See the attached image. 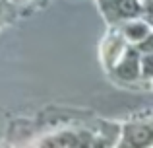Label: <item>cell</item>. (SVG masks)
Masks as SVG:
<instances>
[{"label":"cell","instance_id":"obj_1","mask_svg":"<svg viewBox=\"0 0 153 148\" xmlns=\"http://www.w3.org/2000/svg\"><path fill=\"white\" fill-rule=\"evenodd\" d=\"M103 10L108 22H116L124 18H134L140 12H143V8L136 0H105Z\"/></svg>","mask_w":153,"mask_h":148},{"label":"cell","instance_id":"obj_5","mask_svg":"<svg viewBox=\"0 0 153 148\" xmlns=\"http://www.w3.org/2000/svg\"><path fill=\"white\" fill-rule=\"evenodd\" d=\"M143 74H153V53L143 59Z\"/></svg>","mask_w":153,"mask_h":148},{"label":"cell","instance_id":"obj_4","mask_svg":"<svg viewBox=\"0 0 153 148\" xmlns=\"http://www.w3.org/2000/svg\"><path fill=\"white\" fill-rule=\"evenodd\" d=\"M140 51L142 53H153V35H147L143 41H140Z\"/></svg>","mask_w":153,"mask_h":148},{"label":"cell","instance_id":"obj_6","mask_svg":"<svg viewBox=\"0 0 153 148\" xmlns=\"http://www.w3.org/2000/svg\"><path fill=\"white\" fill-rule=\"evenodd\" d=\"M143 12H146L147 20H149V23L153 26V0H147L146 6H143Z\"/></svg>","mask_w":153,"mask_h":148},{"label":"cell","instance_id":"obj_2","mask_svg":"<svg viewBox=\"0 0 153 148\" xmlns=\"http://www.w3.org/2000/svg\"><path fill=\"white\" fill-rule=\"evenodd\" d=\"M138 57H136L134 51H128L126 53V59L122 61V65L118 66V74L126 80H132L138 76Z\"/></svg>","mask_w":153,"mask_h":148},{"label":"cell","instance_id":"obj_3","mask_svg":"<svg viewBox=\"0 0 153 148\" xmlns=\"http://www.w3.org/2000/svg\"><path fill=\"white\" fill-rule=\"evenodd\" d=\"M126 35L132 41H143L147 37V26L146 23H132L126 27Z\"/></svg>","mask_w":153,"mask_h":148}]
</instances>
